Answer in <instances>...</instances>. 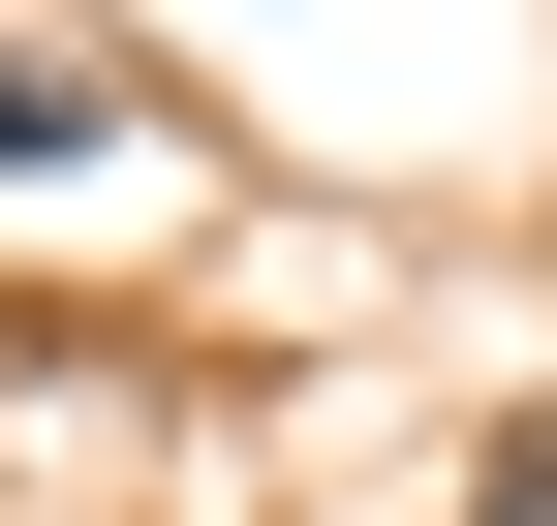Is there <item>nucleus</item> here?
Returning a JSON list of instances; mask_svg holds the SVG:
<instances>
[{
    "mask_svg": "<svg viewBox=\"0 0 557 526\" xmlns=\"http://www.w3.org/2000/svg\"><path fill=\"white\" fill-rule=\"evenodd\" d=\"M0 186H124V62H62V32H0Z\"/></svg>",
    "mask_w": 557,
    "mask_h": 526,
    "instance_id": "nucleus-1",
    "label": "nucleus"
},
{
    "mask_svg": "<svg viewBox=\"0 0 557 526\" xmlns=\"http://www.w3.org/2000/svg\"><path fill=\"white\" fill-rule=\"evenodd\" d=\"M465 526H557V434H496V465H465Z\"/></svg>",
    "mask_w": 557,
    "mask_h": 526,
    "instance_id": "nucleus-2",
    "label": "nucleus"
}]
</instances>
